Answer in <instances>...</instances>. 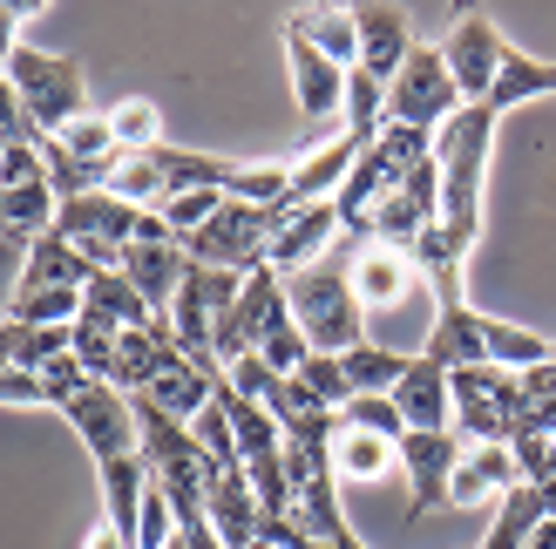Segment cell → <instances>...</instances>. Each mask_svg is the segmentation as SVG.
I'll list each match as a JSON object with an SVG mask.
<instances>
[{"instance_id":"836d02e7","label":"cell","mask_w":556,"mask_h":549,"mask_svg":"<svg viewBox=\"0 0 556 549\" xmlns=\"http://www.w3.org/2000/svg\"><path fill=\"white\" fill-rule=\"evenodd\" d=\"M109 197H123L129 210H163V204H170V183L156 177L150 156H123L116 170H109Z\"/></svg>"},{"instance_id":"603a6c76","label":"cell","mask_w":556,"mask_h":549,"mask_svg":"<svg viewBox=\"0 0 556 549\" xmlns=\"http://www.w3.org/2000/svg\"><path fill=\"white\" fill-rule=\"evenodd\" d=\"M516 482H522V469H516L509 448H468V461L448 482V509H476L482 496H509Z\"/></svg>"},{"instance_id":"6da1fadb","label":"cell","mask_w":556,"mask_h":549,"mask_svg":"<svg viewBox=\"0 0 556 549\" xmlns=\"http://www.w3.org/2000/svg\"><path fill=\"white\" fill-rule=\"evenodd\" d=\"M495 108L489 102H462L448 123L434 129V170H441V238L448 252H476L482 238V177H489V150H495Z\"/></svg>"},{"instance_id":"5bb4252c","label":"cell","mask_w":556,"mask_h":549,"mask_svg":"<svg viewBox=\"0 0 556 549\" xmlns=\"http://www.w3.org/2000/svg\"><path fill=\"white\" fill-rule=\"evenodd\" d=\"M441 54H448V75H455L462 102H489L495 75H503V62H509V48H503V35H495L489 14H462Z\"/></svg>"},{"instance_id":"7dc6e473","label":"cell","mask_w":556,"mask_h":549,"mask_svg":"<svg viewBox=\"0 0 556 549\" xmlns=\"http://www.w3.org/2000/svg\"><path fill=\"white\" fill-rule=\"evenodd\" d=\"M0 183H48L41 150H35V143H14V150H8V163H0Z\"/></svg>"},{"instance_id":"60d3db41","label":"cell","mask_w":556,"mask_h":549,"mask_svg":"<svg viewBox=\"0 0 556 549\" xmlns=\"http://www.w3.org/2000/svg\"><path fill=\"white\" fill-rule=\"evenodd\" d=\"M225 204H231L225 190H184V197H170V204H163L156 217H163V225H170V231L190 244V238H198V231H204V225H211V217L225 210Z\"/></svg>"},{"instance_id":"f546056e","label":"cell","mask_w":556,"mask_h":549,"mask_svg":"<svg viewBox=\"0 0 556 549\" xmlns=\"http://www.w3.org/2000/svg\"><path fill=\"white\" fill-rule=\"evenodd\" d=\"M340 367H346V380H353V394H394V387H401V373H407V353L359 340V346L340 353Z\"/></svg>"},{"instance_id":"d4e9b609","label":"cell","mask_w":556,"mask_h":549,"mask_svg":"<svg viewBox=\"0 0 556 549\" xmlns=\"http://www.w3.org/2000/svg\"><path fill=\"white\" fill-rule=\"evenodd\" d=\"M549 523V496L530 482H516L509 496H495V523L482 536V549H530V536Z\"/></svg>"},{"instance_id":"4fadbf2b","label":"cell","mask_w":556,"mask_h":549,"mask_svg":"<svg viewBox=\"0 0 556 549\" xmlns=\"http://www.w3.org/2000/svg\"><path fill=\"white\" fill-rule=\"evenodd\" d=\"M271 217H278V225H271V244H265V265L278 271V279H299V271L340 238V210H332V204H305V210L278 204Z\"/></svg>"},{"instance_id":"30bf717a","label":"cell","mask_w":556,"mask_h":549,"mask_svg":"<svg viewBox=\"0 0 556 549\" xmlns=\"http://www.w3.org/2000/svg\"><path fill=\"white\" fill-rule=\"evenodd\" d=\"M286 312V279H278L271 265H258L252 279H244V292H238V306L217 319V333H211V353H217V367H238V360H252L258 353V340H265V325Z\"/></svg>"},{"instance_id":"ba28073f","label":"cell","mask_w":556,"mask_h":549,"mask_svg":"<svg viewBox=\"0 0 556 549\" xmlns=\"http://www.w3.org/2000/svg\"><path fill=\"white\" fill-rule=\"evenodd\" d=\"M434 225H441V170H434V156H428V163H414V170L374 204L367 238L374 244H394V252H414Z\"/></svg>"},{"instance_id":"bcb514c9","label":"cell","mask_w":556,"mask_h":549,"mask_svg":"<svg viewBox=\"0 0 556 549\" xmlns=\"http://www.w3.org/2000/svg\"><path fill=\"white\" fill-rule=\"evenodd\" d=\"M0 400H8V407H48L41 373H27V367H8V360H0Z\"/></svg>"},{"instance_id":"e575fe53","label":"cell","mask_w":556,"mask_h":549,"mask_svg":"<svg viewBox=\"0 0 556 549\" xmlns=\"http://www.w3.org/2000/svg\"><path fill=\"white\" fill-rule=\"evenodd\" d=\"M292 380L305 387V400H313L319 414H340V407L353 400V380H346V367H340V353H313V360H305Z\"/></svg>"},{"instance_id":"b9f144b4","label":"cell","mask_w":556,"mask_h":549,"mask_svg":"<svg viewBox=\"0 0 556 549\" xmlns=\"http://www.w3.org/2000/svg\"><path fill=\"white\" fill-rule=\"evenodd\" d=\"M14 319L21 325H75L81 319V292H21Z\"/></svg>"},{"instance_id":"d6a6232c","label":"cell","mask_w":556,"mask_h":549,"mask_svg":"<svg viewBox=\"0 0 556 549\" xmlns=\"http://www.w3.org/2000/svg\"><path fill=\"white\" fill-rule=\"evenodd\" d=\"M68 340H75V360L89 367L96 380H116V346H123V325H109L102 312L81 306V319L68 325Z\"/></svg>"},{"instance_id":"f1b7e54d","label":"cell","mask_w":556,"mask_h":549,"mask_svg":"<svg viewBox=\"0 0 556 549\" xmlns=\"http://www.w3.org/2000/svg\"><path fill=\"white\" fill-rule=\"evenodd\" d=\"M81 306L102 312L109 325H123V333H129V325H156V312L143 306V292H136L123 271H96V279L81 285Z\"/></svg>"},{"instance_id":"4316f807","label":"cell","mask_w":556,"mask_h":549,"mask_svg":"<svg viewBox=\"0 0 556 549\" xmlns=\"http://www.w3.org/2000/svg\"><path fill=\"white\" fill-rule=\"evenodd\" d=\"M394 461H401V442H380V434H359V427L332 421V469L346 482H380Z\"/></svg>"},{"instance_id":"c3c4849f","label":"cell","mask_w":556,"mask_h":549,"mask_svg":"<svg viewBox=\"0 0 556 549\" xmlns=\"http://www.w3.org/2000/svg\"><path fill=\"white\" fill-rule=\"evenodd\" d=\"M516 387H522V407H556V360L516 373Z\"/></svg>"},{"instance_id":"74e56055","label":"cell","mask_w":556,"mask_h":549,"mask_svg":"<svg viewBox=\"0 0 556 549\" xmlns=\"http://www.w3.org/2000/svg\"><path fill=\"white\" fill-rule=\"evenodd\" d=\"M109 129H116V150H123V156H150V150L163 143V123H156V108H150L143 95H129V102L109 108Z\"/></svg>"},{"instance_id":"8fae6325","label":"cell","mask_w":556,"mask_h":549,"mask_svg":"<svg viewBox=\"0 0 556 549\" xmlns=\"http://www.w3.org/2000/svg\"><path fill=\"white\" fill-rule=\"evenodd\" d=\"M62 414H68V427L81 434V442H89L96 469H102V461H123V455H143V448H136V407H129V394L109 387V380H89Z\"/></svg>"},{"instance_id":"7a4b0ae2","label":"cell","mask_w":556,"mask_h":549,"mask_svg":"<svg viewBox=\"0 0 556 549\" xmlns=\"http://www.w3.org/2000/svg\"><path fill=\"white\" fill-rule=\"evenodd\" d=\"M286 298H292V319L299 333L313 340V353H346L359 346L367 333H359V298H353V265H313L299 271V279H286Z\"/></svg>"},{"instance_id":"681fc988","label":"cell","mask_w":556,"mask_h":549,"mask_svg":"<svg viewBox=\"0 0 556 549\" xmlns=\"http://www.w3.org/2000/svg\"><path fill=\"white\" fill-rule=\"evenodd\" d=\"M8 150H14V143H8V136H0V163H8Z\"/></svg>"},{"instance_id":"7402d4cb","label":"cell","mask_w":556,"mask_h":549,"mask_svg":"<svg viewBox=\"0 0 556 549\" xmlns=\"http://www.w3.org/2000/svg\"><path fill=\"white\" fill-rule=\"evenodd\" d=\"M143 496H150V469H143V455L102 461V502H109V529H116L129 549H136V529H143Z\"/></svg>"},{"instance_id":"f35d334b","label":"cell","mask_w":556,"mask_h":549,"mask_svg":"<svg viewBox=\"0 0 556 549\" xmlns=\"http://www.w3.org/2000/svg\"><path fill=\"white\" fill-rule=\"evenodd\" d=\"M346 129L353 136H380L387 129V81H374L367 68L346 75Z\"/></svg>"},{"instance_id":"ffe728a7","label":"cell","mask_w":556,"mask_h":549,"mask_svg":"<svg viewBox=\"0 0 556 549\" xmlns=\"http://www.w3.org/2000/svg\"><path fill=\"white\" fill-rule=\"evenodd\" d=\"M286 35H299L305 48H319L326 62H340V68H359V21H353V8H292Z\"/></svg>"},{"instance_id":"83f0119b","label":"cell","mask_w":556,"mask_h":549,"mask_svg":"<svg viewBox=\"0 0 556 549\" xmlns=\"http://www.w3.org/2000/svg\"><path fill=\"white\" fill-rule=\"evenodd\" d=\"M543 95H556V62H536V54H516L509 48V62H503V75H495V89H489V108H495V116H509V108L543 102Z\"/></svg>"},{"instance_id":"d590c367","label":"cell","mask_w":556,"mask_h":549,"mask_svg":"<svg viewBox=\"0 0 556 549\" xmlns=\"http://www.w3.org/2000/svg\"><path fill=\"white\" fill-rule=\"evenodd\" d=\"M258 360H265L271 373H286V380H292L305 360H313V340L299 333V319H292V298H286V312H278V319L265 325V340H258Z\"/></svg>"},{"instance_id":"7bdbcfd3","label":"cell","mask_w":556,"mask_h":549,"mask_svg":"<svg viewBox=\"0 0 556 549\" xmlns=\"http://www.w3.org/2000/svg\"><path fill=\"white\" fill-rule=\"evenodd\" d=\"M89 380H96V373L81 367L75 353H62V360H54V367H41V394H48V407H54V414H62V407H68V400H75L81 387H89Z\"/></svg>"},{"instance_id":"7c38bea8","label":"cell","mask_w":556,"mask_h":549,"mask_svg":"<svg viewBox=\"0 0 556 549\" xmlns=\"http://www.w3.org/2000/svg\"><path fill=\"white\" fill-rule=\"evenodd\" d=\"M204 515L225 549H252L265 529V509H258V488L244 475V461H225V469H204Z\"/></svg>"},{"instance_id":"4dcf8cb0","label":"cell","mask_w":556,"mask_h":549,"mask_svg":"<svg viewBox=\"0 0 556 549\" xmlns=\"http://www.w3.org/2000/svg\"><path fill=\"white\" fill-rule=\"evenodd\" d=\"M556 360V340L530 333V325H509V319H489V367H503V373H530Z\"/></svg>"},{"instance_id":"2e32d148","label":"cell","mask_w":556,"mask_h":549,"mask_svg":"<svg viewBox=\"0 0 556 549\" xmlns=\"http://www.w3.org/2000/svg\"><path fill=\"white\" fill-rule=\"evenodd\" d=\"M401 407V421L414 434H441V427H455V373L448 367H434V360H407L401 373V387L387 394Z\"/></svg>"},{"instance_id":"9c48e42d","label":"cell","mask_w":556,"mask_h":549,"mask_svg":"<svg viewBox=\"0 0 556 549\" xmlns=\"http://www.w3.org/2000/svg\"><path fill=\"white\" fill-rule=\"evenodd\" d=\"M271 225H278L271 210H252V204H238V197H231L198 238L184 244V252H190V265H217V271H238V279H252V271L265 265Z\"/></svg>"},{"instance_id":"ab89813d","label":"cell","mask_w":556,"mask_h":549,"mask_svg":"<svg viewBox=\"0 0 556 549\" xmlns=\"http://www.w3.org/2000/svg\"><path fill=\"white\" fill-rule=\"evenodd\" d=\"M332 421H340V427H359V434H380V442H401V434H407L401 407L387 400V394H353Z\"/></svg>"},{"instance_id":"816d5d0a","label":"cell","mask_w":556,"mask_h":549,"mask_svg":"<svg viewBox=\"0 0 556 549\" xmlns=\"http://www.w3.org/2000/svg\"><path fill=\"white\" fill-rule=\"evenodd\" d=\"M252 549H271V542H252Z\"/></svg>"},{"instance_id":"8992f818","label":"cell","mask_w":556,"mask_h":549,"mask_svg":"<svg viewBox=\"0 0 556 549\" xmlns=\"http://www.w3.org/2000/svg\"><path fill=\"white\" fill-rule=\"evenodd\" d=\"M123 279L143 292V306L156 312V319H170V306H177V285H184V271H190V252H184V238L163 225L156 210H143V225H136V238H129V252H123Z\"/></svg>"},{"instance_id":"cb8c5ba5","label":"cell","mask_w":556,"mask_h":549,"mask_svg":"<svg viewBox=\"0 0 556 549\" xmlns=\"http://www.w3.org/2000/svg\"><path fill=\"white\" fill-rule=\"evenodd\" d=\"M150 163H156V177L170 183V197H184V190H225V197H231V177H238V163H231V156L177 150V143H156Z\"/></svg>"},{"instance_id":"8d00e7d4","label":"cell","mask_w":556,"mask_h":549,"mask_svg":"<svg viewBox=\"0 0 556 549\" xmlns=\"http://www.w3.org/2000/svg\"><path fill=\"white\" fill-rule=\"evenodd\" d=\"M231 197L252 204V210H278V204L292 197V170H286V163H238Z\"/></svg>"},{"instance_id":"f907efd6","label":"cell","mask_w":556,"mask_h":549,"mask_svg":"<svg viewBox=\"0 0 556 549\" xmlns=\"http://www.w3.org/2000/svg\"><path fill=\"white\" fill-rule=\"evenodd\" d=\"M170 549H190V542H184V536H177V542H170Z\"/></svg>"},{"instance_id":"f6af8a7d","label":"cell","mask_w":556,"mask_h":549,"mask_svg":"<svg viewBox=\"0 0 556 549\" xmlns=\"http://www.w3.org/2000/svg\"><path fill=\"white\" fill-rule=\"evenodd\" d=\"M0 136H8V143H35V116H27L21 108V95H14V81H8V68H0Z\"/></svg>"},{"instance_id":"52a82bcc","label":"cell","mask_w":556,"mask_h":549,"mask_svg":"<svg viewBox=\"0 0 556 549\" xmlns=\"http://www.w3.org/2000/svg\"><path fill=\"white\" fill-rule=\"evenodd\" d=\"M136 225H143V210H129L123 197H109V190H89V197H75V204L54 210V231H62L96 271H116L123 265Z\"/></svg>"},{"instance_id":"ee69618b","label":"cell","mask_w":556,"mask_h":549,"mask_svg":"<svg viewBox=\"0 0 556 549\" xmlns=\"http://www.w3.org/2000/svg\"><path fill=\"white\" fill-rule=\"evenodd\" d=\"M21 279H27V244H21V238H0V325L14 319Z\"/></svg>"},{"instance_id":"e0dca14e","label":"cell","mask_w":556,"mask_h":549,"mask_svg":"<svg viewBox=\"0 0 556 549\" xmlns=\"http://www.w3.org/2000/svg\"><path fill=\"white\" fill-rule=\"evenodd\" d=\"M286 68H292V95H299V108L313 123H332L346 108V75L353 68H340V62H326L319 48H305L299 35H286Z\"/></svg>"},{"instance_id":"5b68a950","label":"cell","mask_w":556,"mask_h":549,"mask_svg":"<svg viewBox=\"0 0 556 549\" xmlns=\"http://www.w3.org/2000/svg\"><path fill=\"white\" fill-rule=\"evenodd\" d=\"M462 108V89H455V75H448V54L441 48H421L414 41L407 54V68L387 81V123H401V129H441Z\"/></svg>"},{"instance_id":"3957f363","label":"cell","mask_w":556,"mask_h":549,"mask_svg":"<svg viewBox=\"0 0 556 549\" xmlns=\"http://www.w3.org/2000/svg\"><path fill=\"white\" fill-rule=\"evenodd\" d=\"M8 81H14V95L21 108L35 116L41 136H62L68 123L89 116V81H81V68L68 62V54H48V48H14L8 54Z\"/></svg>"},{"instance_id":"484cf974","label":"cell","mask_w":556,"mask_h":549,"mask_svg":"<svg viewBox=\"0 0 556 549\" xmlns=\"http://www.w3.org/2000/svg\"><path fill=\"white\" fill-rule=\"evenodd\" d=\"M54 210H62V197L48 183H0V238L35 244L41 231H54Z\"/></svg>"},{"instance_id":"44dd1931","label":"cell","mask_w":556,"mask_h":549,"mask_svg":"<svg viewBox=\"0 0 556 549\" xmlns=\"http://www.w3.org/2000/svg\"><path fill=\"white\" fill-rule=\"evenodd\" d=\"M401 292H414V258L394 252V244H359V258H353L359 306H401Z\"/></svg>"},{"instance_id":"ac0fdd59","label":"cell","mask_w":556,"mask_h":549,"mask_svg":"<svg viewBox=\"0 0 556 549\" xmlns=\"http://www.w3.org/2000/svg\"><path fill=\"white\" fill-rule=\"evenodd\" d=\"M359 21V68L374 81H394L414 54V35H407V14L401 8H353Z\"/></svg>"},{"instance_id":"1f68e13d","label":"cell","mask_w":556,"mask_h":549,"mask_svg":"<svg viewBox=\"0 0 556 549\" xmlns=\"http://www.w3.org/2000/svg\"><path fill=\"white\" fill-rule=\"evenodd\" d=\"M62 150L81 163V170H96L102 183H109V170L123 163V150H116V129H109V116H81V123H68V129H62Z\"/></svg>"},{"instance_id":"9a60e30c","label":"cell","mask_w":556,"mask_h":549,"mask_svg":"<svg viewBox=\"0 0 556 549\" xmlns=\"http://www.w3.org/2000/svg\"><path fill=\"white\" fill-rule=\"evenodd\" d=\"M468 461V442L455 427H441V434H401V469L414 482V509H448V482L455 469Z\"/></svg>"},{"instance_id":"d6986e66","label":"cell","mask_w":556,"mask_h":549,"mask_svg":"<svg viewBox=\"0 0 556 549\" xmlns=\"http://www.w3.org/2000/svg\"><path fill=\"white\" fill-rule=\"evenodd\" d=\"M89 279H96V265L81 258L62 231H41L35 244H27V279H21V292H81Z\"/></svg>"},{"instance_id":"277c9868","label":"cell","mask_w":556,"mask_h":549,"mask_svg":"<svg viewBox=\"0 0 556 549\" xmlns=\"http://www.w3.org/2000/svg\"><path fill=\"white\" fill-rule=\"evenodd\" d=\"M522 427V387L503 367H462L455 373V434L468 448H509Z\"/></svg>"}]
</instances>
